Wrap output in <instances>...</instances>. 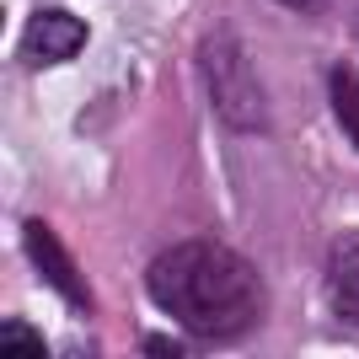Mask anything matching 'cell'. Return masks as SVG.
I'll list each match as a JSON object with an SVG mask.
<instances>
[{"mask_svg": "<svg viewBox=\"0 0 359 359\" xmlns=\"http://www.w3.org/2000/svg\"><path fill=\"white\" fill-rule=\"evenodd\" d=\"M145 295L156 311H166L182 332L204 344H241L269 311L263 273L225 241L194 236L150 257Z\"/></svg>", "mask_w": 359, "mask_h": 359, "instance_id": "cell-1", "label": "cell"}, {"mask_svg": "<svg viewBox=\"0 0 359 359\" xmlns=\"http://www.w3.org/2000/svg\"><path fill=\"white\" fill-rule=\"evenodd\" d=\"M0 354H27V359H43L48 344H43V332L32 327V322H22V316H6L0 322Z\"/></svg>", "mask_w": 359, "mask_h": 359, "instance_id": "cell-7", "label": "cell"}, {"mask_svg": "<svg viewBox=\"0 0 359 359\" xmlns=\"http://www.w3.org/2000/svg\"><path fill=\"white\" fill-rule=\"evenodd\" d=\"M327 107H332V123L344 129V140L359 150V70L354 65L327 70Z\"/></svg>", "mask_w": 359, "mask_h": 359, "instance_id": "cell-6", "label": "cell"}, {"mask_svg": "<svg viewBox=\"0 0 359 359\" xmlns=\"http://www.w3.org/2000/svg\"><path fill=\"white\" fill-rule=\"evenodd\" d=\"M322 290H327V316H332V327L359 344V231H338V236H332Z\"/></svg>", "mask_w": 359, "mask_h": 359, "instance_id": "cell-5", "label": "cell"}, {"mask_svg": "<svg viewBox=\"0 0 359 359\" xmlns=\"http://www.w3.org/2000/svg\"><path fill=\"white\" fill-rule=\"evenodd\" d=\"M198 75H204V91L225 118V129H236V135L269 129V91L257 81L236 27H210V38L198 43Z\"/></svg>", "mask_w": 359, "mask_h": 359, "instance_id": "cell-2", "label": "cell"}, {"mask_svg": "<svg viewBox=\"0 0 359 359\" xmlns=\"http://www.w3.org/2000/svg\"><path fill=\"white\" fill-rule=\"evenodd\" d=\"M140 354H188V348H182V344H166V338H145Z\"/></svg>", "mask_w": 359, "mask_h": 359, "instance_id": "cell-8", "label": "cell"}, {"mask_svg": "<svg viewBox=\"0 0 359 359\" xmlns=\"http://www.w3.org/2000/svg\"><path fill=\"white\" fill-rule=\"evenodd\" d=\"M22 252H27V263L38 269V279H43L48 290H60V295L70 300L81 316L91 311V285H86V273L75 269L70 247H65V241L54 236L43 220H22Z\"/></svg>", "mask_w": 359, "mask_h": 359, "instance_id": "cell-3", "label": "cell"}, {"mask_svg": "<svg viewBox=\"0 0 359 359\" xmlns=\"http://www.w3.org/2000/svg\"><path fill=\"white\" fill-rule=\"evenodd\" d=\"M279 6H295V11H300V6H311V0H279Z\"/></svg>", "mask_w": 359, "mask_h": 359, "instance_id": "cell-9", "label": "cell"}, {"mask_svg": "<svg viewBox=\"0 0 359 359\" xmlns=\"http://www.w3.org/2000/svg\"><path fill=\"white\" fill-rule=\"evenodd\" d=\"M86 48V22L75 11H32L22 22V43H16V60L27 70H48V65H65Z\"/></svg>", "mask_w": 359, "mask_h": 359, "instance_id": "cell-4", "label": "cell"}]
</instances>
